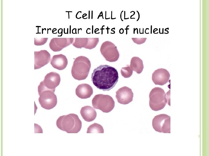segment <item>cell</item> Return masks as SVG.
Segmentation results:
<instances>
[{
  "mask_svg": "<svg viewBox=\"0 0 209 156\" xmlns=\"http://www.w3.org/2000/svg\"><path fill=\"white\" fill-rule=\"evenodd\" d=\"M48 38H42L41 39L34 38V44L37 46L44 44L47 42Z\"/></svg>",
  "mask_w": 209,
  "mask_h": 156,
  "instance_id": "44dd1931",
  "label": "cell"
},
{
  "mask_svg": "<svg viewBox=\"0 0 209 156\" xmlns=\"http://www.w3.org/2000/svg\"><path fill=\"white\" fill-rule=\"evenodd\" d=\"M149 106L154 111L163 109L167 102L164 90L159 87H155L152 89L149 94Z\"/></svg>",
  "mask_w": 209,
  "mask_h": 156,
  "instance_id": "5b68a950",
  "label": "cell"
},
{
  "mask_svg": "<svg viewBox=\"0 0 209 156\" xmlns=\"http://www.w3.org/2000/svg\"><path fill=\"white\" fill-rule=\"evenodd\" d=\"M104 130L103 127L100 124L94 123L89 126L87 128V133H103Z\"/></svg>",
  "mask_w": 209,
  "mask_h": 156,
  "instance_id": "d6986e66",
  "label": "cell"
},
{
  "mask_svg": "<svg viewBox=\"0 0 209 156\" xmlns=\"http://www.w3.org/2000/svg\"><path fill=\"white\" fill-rule=\"evenodd\" d=\"M130 67L131 69L138 74L140 73L144 68L143 62L138 57H134L131 60Z\"/></svg>",
  "mask_w": 209,
  "mask_h": 156,
  "instance_id": "ac0fdd59",
  "label": "cell"
},
{
  "mask_svg": "<svg viewBox=\"0 0 209 156\" xmlns=\"http://www.w3.org/2000/svg\"><path fill=\"white\" fill-rule=\"evenodd\" d=\"M51 60V55L46 50L34 52V69L40 68L47 64Z\"/></svg>",
  "mask_w": 209,
  "mask_h": 156,
  "instance_id": "7c38bea8",
  "label": "cell"
},
{
  "mask_svg": "<svg viewBox=\"0 0 209 156\" xmlns=\"http://www.w3.org/2000/svg\"><path fill=\"white\" fill-rule=\"evenodd\" d=\"M93 107L105 113H109L115 106V102L113 98L108 95L102 94L96 95L92 101Z\"/></svg>",
  "mask_w": 209,
  "mask_h": 156,
  "instance_id": "8992f818",
  "label": "cell"
},
{
  "mask_svg": "<svg viewBox=\"0 0 209 156\" xmlns=\"http://www.w3.org/2000/svg\"><path fill=\"white\" fill-rule=\"evenodd\" d=\"M73 40V38H53L51 40L49 47L53 51H59L72 44Z\"/></svg>",
  "mask_w": 209,
  "mask_h": 156,
  "instance_id": "8fae6325",
  "label": "cell"
},
{
  "mask_svg": "<svg viewBox=\"0 0 209 156\" xmlns=\"http://www.w3.org/2000/svg\"><path fill=\"white\" fill-rule=\"evenodd\" d=\"M91 67L89 59L84 56H80L74 61L71 69V74L75 79L81 80L87 77Z\"/></svg>",
  "mask_w": 209,
  "mask_h": 156,
  "instance_id": "3957f363",
  "label": "cell"
},
{
  "mask_svg": "<svg viewBox=\"0 0 209 156\" xmlns=\"http://www.w3.org/2000/svg\"><path fill=\"white\" fill-rule=\"evenodd\" d=\"M93 92L92 87L89 84L82 83L79 85L75 90L76 95L81 99L89 98Z\"/></svg>",
  "mask_w": 209,
  "mask_h": 156,
  "instance_id": "9a60e30c",
  "label": "cell"
},
{
  "mask_svg": "<svg viewBox=\"0 0 209 156\" xmlns=\"http://www.w3.org/2000/svg\"><path fill=\"white\" fill-rule=\"evenodd\" d=\"M152 125L156 131L170 133V116L165 114L156 115L152 120Z\"/></svg>",
  "mask_w": 209,
  "mask_h": 156,
  "instance_id": "52a82bcc",
  "label": "cell"
},
{
  "mask_svg": "<svg viewBox=\"0 0 209 156\" xmlns=\"http://www.w3.org/2000/svg\"><path fill=\"white\" fill-rule=\"evenodd\" d=\"M116 93V98L120 104H128L133 100V93L131 89L127 87L124 86L119 89Z\"/></svg>",
  "mask_w": 209,
  "mask_h": 156,
  "instance_id": "9c48e42d",
  "label": "cell"
},
{
  "mask_svg": "<svg viewBox=\"0 0 209 156\" xmlns=\"http://www.w3.org/2000/svg\"><path fill=\"white\" fill-rule=\"evenodd\" d=\"M80 113L83 118L88 122L93 121L97 116V113L95 109L89 106L82 107L81 109Z\"/></svg>",
  "mask_w": 209,
  "mask_h": 156,
  "instance_id": "2e32d148",
  "label": "cell"
},
{
  "mask_svg": "<svg viewBox=\"0 0 209 156\" xmlns=\"http://www.w3.org/2000/svg\"><path fill=\"white\" fill-rule=\"evenodd\" d=\"M50 63L54 68L62 70L66 67L68 64V60L65 56L60 54L53 56L51 59Z\"/></svg>",
  "mask_w": 209,
  "mask_h": 156,
  "instance_id": "5bb4252c",
  "label": "cell"
},
{
  "mask_svg": "<svg viewBox=\"0 0 209 156\" xmlns=\"http://www.w3.org/2000/svg\"><path fill=\"white\" fill-rule=\"evenodd\" d=\"M170 75L166 69L162 68L155 70L152 74V80L156 85L163 86L168 81Z\"/></svg>",
  "mask_w": 209,
  "mask_h": 156,
  "instance_id": "4fadbf2b",
  "label": "cell"
},
{
  "mask_svg": "<svg viewBox=\"0 0 209 156\" xmlns=\"http://www.w3.org/2000/svg\"><path fill=\"white\" fill-rule=\"evenodd\" d=\"M131 39L134 43H136V44H140L144 43L145 42L147 38H132Z\"/></svg>",
  "mask_w": 209,
  "mask_h": 156,
  "instance_id": "7402d4cb",
  "label": "cell"
},
{
  "mask_svg": "<svg viewBox=\"0 0 209 156\" xmlns=\"http://www.w3.org/2000/svg\"><path fill=\"white\" fill-rule=\"evenodd\" d=\"M93 44L92 38H75V41L72 44L77 48H84L91 49Z\"/></svg>",
  "mask_w": 209,
  "mask_h": 156,
  "instance_id": "e0dca14e",
  "label": "cell"
},
{
  "mask_svg": "<svg viewBox=\"0 0 209 156\" xmlns=\"http://www.w3.org/2000/svg\"><path fill=\"white\" fill-rule=\"evenodd\" d=\"M118 78L116 69L107 65H100L95 69L91 76L93 85L103 91H108L113 88Z\"/></svg>",
  "mask_w": 209,
  "mask_h": 156,
  "instance_id": "6da1fadb",
  "label": "cell"
},
{
  "mask_svg": "<svg viewBox=\"0 0 209 156\" xmlns=\"http://www.w3.org/2000/svg\"><path fill=\"white\" fill-rule=\"evenodd\" d=\"M56 124L59 129L68 133H78L82 126V122L78 116L74 114L60 116Z\"/></svg>",
  "mask_w": 209,
  "mask_h": 156,
  "instance_id": "7a4b0ae2",
  "label": "cell"
},
{
  "mask_svg": "<svg viewBox=\"0 0 209 156\" xmlns=\"http://www.w3.org/2000/svg\"><path fill=\"white\" fill-rule=\"evenodd\" d=\"M55 90L45 88L40 82L38 86V91L39 97V101L41 107L46 109H50L57 105V96L54 94Z\"/></svg>",
  "mask_w": 209,
  "mask_h": 156,
  "instance_id": "277c9868",
  "label": "cell"
},
{
  "mask_svg": "<svg viewBox=\"0 0 209 156\" xmlns=\"http://www.w3.org/2000/svg\"><path fill=\"white\" fill-rule=\"evenodd\" d=\"M100 51L106 60L109 62H115L119 58V54L117 47L109 41L103 43L100 47Z\"/></svg>",
  "mask_w": 209,
  "mask_h": 156,
  "instance_id": "ba28073f",
  "label": "cell"
},
{
  "mask_svg": "<svg viewBox=\"0 0 209 156\" xmlns=\"http://www.w3.org/2000/svg\"><path fill=\"white\" fill-rule=\"evenodd\" d=\"M133 73V70L129 65L127 67L122 68L121 70L122 75L125 78L130 77L132 75Z\"/></svg>",
  "mask_w": 209,
  "mask_h": 156,
  "instance_id": "ffe728a7",
  "label": "cell"
},
{
  "mask_svg": "<svg viewBox=\"0 0 209 156\" xmlns=\"http://www.w3.org/2000/svg\"><path fill=\"white\" fill-rule=\"evenodd\" d=\"M60 75L55 72H51L45 77L44 80L41 82L46 88L55 90V88L59 84L60 81Z\"/></svg>",
  "mask_w": 209,
  "mask_h": 156,
  "instance_id": "30bf717a",
  "label": "cell"
}]
</instances>
